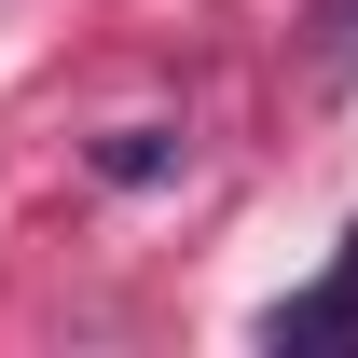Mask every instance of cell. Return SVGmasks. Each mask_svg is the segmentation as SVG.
Masks as SVG:
<instances>
[{
    "label": "cell",
    "instance_id": "obj_1",
    "mask_svg": "<svg viewBox=\"0 0 358 358\" xmlns=\"http://www.w3.org/2000/svg\"><path fill=\"white\" fill-rule=\"evenodd\" d=\"M96 166H110V179H152V166H166V124H124L110 152H96Z\"/></svg>",
    "mask_w": 358,
    "mask_h": 358
}]
</instances>
